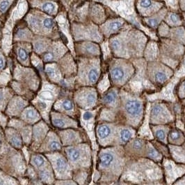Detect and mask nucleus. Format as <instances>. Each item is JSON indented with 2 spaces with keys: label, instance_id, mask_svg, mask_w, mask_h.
<instances>
[{
  "label": "nucleus",
  "instance_id": "f257e3e1",
  "mask_svg": "<svg viewBox=\"0 0 185 185\" xmlns=\"http://www.w3.org/2000/svg\"><path fill=\"white\" fill-rule=\"evenodd\" d=\"M117 184H166L161 165L148 158H128Z\"/></svg>",
  "mask_w": 185,
  "mask_h": 185
},
{
  "label": "nucleus",
  "instance_id": "f03ea898",
  "mask_svg": "<svg viewBox=\"0 0 185 185\" xmlns=\"http://www.w3.org/2000/svg\"><path fill=\"white\" fill-rule=\"evenodd\" d=\"M127 159L123 146L102 147L98 154L97 169L102 183L117 184L125 170Z\"/></svg>",
  "mask_w": 185,
  "mask_h": 185
},
{
  "label": "nucleus",
  "instance_id": "7ed1b4c3",
  "mask_svg": "<svg viewBox=\"0 0 185 185\" xmlns=\"http://www.w3.org/2000/svg\"><path fill=\"white\" fill-rule=\"evenodd\" d=\"M120 99L116 122L130 125L138 131L145 117V98L124 87L120 88Z\"/></svg>",
  "mask_w": 185,
  "mask_h": 185
},
{
  "label": "nucleus",
  "instance_id": "20e7f679",
  "mask_svg": "<svg viewBox=\"0 0 185 185\" xmlns=\"http://www.w3.org/2000/svg\"><path fill=\"white\" fill-rule=\"evenodd\" d=\"M172 103L157 99L151 101L149 111V124H176L178 116L180 117L182 105L180 101Z\"/></svg>",
  "mask_w": 185,
  "mask_h": 185
},
{
  "label": "nucleus",
  "instance_id": "39448f33",
  "mask_svg": "<svg viewBox=\"0 0 185 185\" xmlns=\"http://www.w3.org/2000/svg\"><path fill=\"white\" fill-rule=\"evenodd\" d=\"M137 73L133 61L112 56L107 63L108 78L110 85L123 88L132 80Z\"/></svg>",
  "mask_w": 185,
  "mask_h": 185
},
{
  "label": "nucleus",
  "instance_id": "423d86ee",
  "mask_svg": "<svg viewBox=\"0 0 185 185\" xmlns=\"http://www.w3.org/2000/svg\"><path fill=\"white\" fill-rule=\"evenodd\" d=\"M117 35L116 37H112L109 40V49L113 56L131 60L143 58L147 40L135 42V40L132 41V37Z\"/></svg>",
  "mask_w": 185,
  "mask_h": 185
},
{
  "label": "nucleus",
  "instance_id": "0eeeda50",
  "mask_svg": "<svg viewBox=\"0 0 185 185\" xmlns=\"http://www.w3.org/2000/svg\"><path fill=\"white\" fill-rule=\"evenodd\" d=\"M159 49V60L175 71L178 70L185 54V46L169 38H163Z\"/></svg>",
  "mask_w": 185,
  "mask_h": 185
},
{
  "label": "nucleus",
  "instance_id": "6e6552de",
  "mask_svg": "<svg viewBox=\"0 0 185 185\" xmlns=\"http://www.w3.org/2000/svg\"><path fill=\"white\" fill-rule=\"evenodd\" d=\"M145 63L146 78L157 90L165 87L175 75L176 71L159 60Z\"/></svg>",
  "mask_w": 185,
  "mask_h": 185
},
{
  "label": "nucleus",
  "instance_id": "1a4fd4ad",
  "mask_svg": "<svg viewBox=\"0 0 185 185\" xmlns=\"http://www.w3.org/2000/svg\"><path fill=\"white\" fill-rule=\"evenodd\" d=\"M101 63L100 57L87 58L82 61L80 78L84 86H92L98 83L102 74Z\"/></svg>",
  "mask_w": 185,
  "mask_h": 185
},
{
  "label": "nucleus",
  "instance_id": "9d476101",
  "mask_svg": "<svg viewBox=\"0 0 185 185\" xmlns=\"http://www.w3.org/2000/svg\"><path fill=\"white\" fill-rule=\"evenodd\" d=\"M118 122H102L96 127V135L97 142L101 147L118 145Z\"/></svg>",
  "mask_w": 185,
  "mask_h": 185
},
{
  "label": "nucleus",
  "instance_id": "9b49d317",
  "mask_svg": "<svg viewBox=\"0 0 185 185\" xmlns=\"http://www.w3.org/2000/svg\"><path fill=\"white\" fill-rule=\"evenodd\" d=\"M161 167L166 184H173L179 177L185 174V164L178 163L169 158H164Z\"/></svg>",
  "mask_w": 185,
  "mask_h": 185
},
{
  "label": "nucleus",
  "instance_id": "f8f14e48",
  "mask_svg": "<svg viewBox=\"0 0 185 185\" xmlns=\"http://www.w3.org/2000/svg\"><path fill=\"white\" fill-rule=\"evenodd\" d=\"M120 88L111 85L101 96V103L104 108L117 112L120 107Z\"/></svg>",
  "mask_w": 185,
  "mask_h": 185
},
{
  "label": "nucleus",
  "instance_id": "ddd939ff",
  "mask_svg": "<svg viewBox=\"0 0 185 185\" xmlns=\"http://www.w3.org/2000/svg\"><path fill=\"white\" fill-rule=\"evenodd\" d=\"M148 140L144 138L135 137L123 146L126 155L128 158L144 157Z\"/></svg>",
  "mask_w": 185,
  "mask_h": 185
},
{
  "label": "nucleus",
  "instance_id": "4468645a",
  "mask_svg": "<svg viewBox=\"0 0 185 185\" xmlns=\"http://www.w3.org/2000/svg\"><path fill=\"white\" fill-rule=\"evenodd\" d=\"M78 103L84 109L94 107L98 101V93L96 88L92 86H86L81 89L78 96Z\"/></svg>",
  "mask_w": 185,
  "mask_h": 185
},
{
  "label": "nucleus",
  "instance_id": "2eb2a0df",
  "mask_svg": "<svg viewBox=\"0 0 185 185\" xmlns=\"http://www.w3.org/2000/svg\"><path fill=\"white\" fill-rule=\"evenodd\" d=\"M138 131L130 125L118 123L117 143L118 145L124 146L132 138L137 137Z\"/></svg>",
  "mask_w": 185,
  "mask_h": 185
},
{
  "label": "nucleus",
  "instance_id": "dca6fc26",
  "mask_svg": "<svg viewBox=\"0 0 185 185\" xmlns=\"http://www.w3.org/2000/svg\"><path fill=\"white\" fill-rule=\"evenodd\" d=\"M87 146H86L84 149L77 148H69L67 149V154L70 160L73 162H77L83 160L87 164H90L91 153H90V149Z\"/></svg>",
  "mask_w": 185,
  "mask_h": 185
},
{
  "label": "nucleus",
  "instance_id": "f3484780",
  "mask_svg": "<svg viewBox=\"0 0 185 185\" xmlns=\"http://www.w3.org/2000/svg\"><path fill=\"white\" fill-rule=\"evenodd\" d=\"M175 124H163V125H153L149 124L150 130L152 132L153 139L168 144V134L171 128Z\"/></svg>",
  "mask_w": 185,
  "mask_h": 185
},
{
  "label": "nucleus",
  "instance_id": "a211bd4d",
  "mask_svg": "<svg viewBox=\"0 0 185 185\" xmlns=\"http://www.w3.org/2000/svg\"><path fill=\"white\" fill-rule=\"evenodd\" d=\"M168 144L182 146L185 143V132L180 128L173 125L168 134Z\"/></svg>",
  "mask_w": 185,
  "mask_h": 185
},
{
  "label": "nucleus",
  "instance_id": "6ab92c4d",
  "mask_svg": "<svg viewBox=\"0 0 185 185\" xmlns=\"http://www.w3.org/2000/svg\"><path fill=\"white\" fill-rule=\"evenodd\" d=\"M159 44L155 42H148L143 51V58L145 63L159 60Z\"/></svg>",
  "mask_w": 185,
  "mask_h": 185
},
{
  "label": "nucleus",
  "instance_id": "aec40b11",
  "mask_svg": "<svg viewBox=\"0 0 185 185\" xmlns=\"http://www.w3.org/2000/svg\"><path fill=\"white\" fill-rule=\"evenodd\" d=\"M81 53L86 58L100 57L101 50L100 46L93 42H86L81 46Z\"/></svg>",
  "mask_w": 185,
  "mask_h": 185
},
{
  "label": "nucleus",
  "instance_id": "412c9836",
  "mask_svg": "<svg viewBox=\"0 0 185 185\" xmlns=\"http://www.w3.org/2000/svg\"><path fill=\"white\" fill-rule=\"evenodd\" d=\"M143 158H148L149 160L155 161L156 163L161 164V165L164 159L163 155L154 147V146L151 143L150 140H148L145 153Z\"/></svg>",
  "mask_w": 185,
  "mask_h": 185
},
{
  "label": "nucleus",
  "instance_id": "4be33fe9",
  "mask_svg": "<svg viewBox=\"0 0 185 185\" xmlns=\"http://www.w3.org/2000/svg\"><path fill=\"white\" fill-rule=\"evenodd\" d=\"M171 158L178 163L185 164V150L182 146L168 144Z\"/></svg>",
  "mask_w": 185,
  "mask_h": 185
},
{
  "label": "nucleus",
  "instance_id": "5701e85b",
  "mask_svg": "<svg viewBox=\"0 0 185 185\" xmlns=\"http://www.w3.org/2000/svg\"><path fill=\"white\" fill-rule=\"evenodd\" d=\"M169 35L171 36V40L185 46V29L183 27L174 28L170 31Z\"/></svg>",
  "mask_w": 185,
  "mask_h": 185
},
{
  "label": "nucleus",
  "instance_id": "b1692460",
  "mask_svg": "<svg viewBox=\"0 0 185 185\" xmlns=\"http://www.w3.org/2000/svg\"><path fill=\"white\" fill-rule=\"evenodd\" d=\"M150 141L151 143H153L154 147L163 155L164 158H171L170 150H169L168 144H166V143L159 142V141L155 140V139L150 140Z\"/></svg>",
  "mask_w": 185,
  "mask_h": 185
},
{
  "label": "nucleus",
  "instance_id": "393cba45",
  "mask_svg": "<svg viewBox=\"0 0 185 185\" xmlns=\"http://www.w3.org/2000/svg\"><path fill=\"white\" fill-rule=\"evenodd\" d=\"M173 92L178 101H181L185 99V77L182 78L178 81L175 87Z\"/></svg>",
  "mask_w": 185,
  "mask_h": 185
},
{
  "label": "nucleus",
  "instance_id": "a878e982",
  "mask_svg": "<svg viewBox=\"0 0 185 185\" xmlns=\"http://www.w3.org/2000/svg\"><path fill=\"white\" fill-rule=\"evenodd\" d=\"M124 22L122 20H115L114 21L110 22L109 24L107 25V27L106 29V33L108 35H111L112 34H115V33H118V32L123 27Z\"/></svg>",
  "mask_w": 185,
  "mask_h": 185
},
{
  "label": "nucleus",
  "instance_id": "bb28decb",
  "mask_svg": "<svg viewBox=\"0 0 185 185\" xmlns=\"http://www.w3.org/2000/svg\"><path fill=\"white\" fill-rule=\"evenodd\" d=\"M56 165L59 170L61 171H65L67 168L66 161L62 158H59V159H57V160L56 161Z\"/></svg>",
  "mask_w": 185,
  "mask_h": 185
},
{
  "label": "nucleus",
  "instance_id": "cd10ccee",
  "mask_svg": "<svg viewBox=\"0 0 185 185\" xmlns=\"http://www.w3.org/2000/svg\"><path fill=\"white\" fill-rule=\"evenodd\" d=\"M169 22H170L172 25L177 27V26L179 25V24L181 23V19L179 18V15L173 13L170 15V17H169Z\"/></svg>",
  "mask_w": 185,
  "mask_h": 185
},
{
  "label": "nucleus",
  "instance_id": "c85d7f7f",
  "mask_svg": "<svg viewBox=\"0 0 185 185\" xmlns=\"http://www.w3.org/2000/svg\"><path fill=\"white\" fill-rule=\"evenodd\" d=\"M55 6L53 3H51V2H47L43 4V11L46 13H51L54 10H55Z\"/></svg>",
  "mask_w": 185,
  "mask_h": 185
},
{
  "label": "nucleus",
  "instance_id": "c756f323",
  "mask_svg": "<svg viewBox=\"0 0 185 185\" xmlns=\"http://www.w3.org/2000/svg\"><path fill=\"white\" fill-rule=\"evenodd\" d=\"M63 107H64V109L65 110L70 111V110H72L73 109L74 105L73 102L70 101V100H66V101H63Z\"/></svg>",
  "mask_w": 185,
  "mask_h": 185
},
{
  "label": "nucleus",
  "instance_id": "7c9ffc66",
  "mask_svg": "<svg viewBox=\"0 0 185 185\" xmlns=\"http://www.w3.org/2000/svg\"><path fill=\"white\" fill-rule=\"evenodd\" d=\"M33 162L38 167H39L40 166H42L43 164H44V160L42 157L40 156H37L35 157L34 159H33Z\"/></svg>",
  "mask_w": 185,
  "mask_h": 185
},
{
  "label": "nucleus",
  "instance_id": "2f4dec72",
  "mask_svg": "<svg viewBox=\"0 0 185 185\" xmlns=\"http://www.w3.org/2000/svg\"><path fill=\"white\" fill-rule=\"evenodd\" d=\"M11 142L12 144H13L15 146H17V147H20V145H21V141L16 135L11 138Z\"/></svg>",
  "mask_w": 185,
  "mask_h": 185
},
{
  "label": "nucleus",
  "instance_id": "473e14b6",
  "mask_svg": "<svg viewBox=\"0 0 185 185\" xmlns=\"http://www.w3.org/2000/svg\"><path fill=\"white\" fill-rule=\"evenodd\" d=\"M43 25L47 29H51L54 25V22L52 19L47 18L43 21Z\"/></svg>",
  "mask_w": 185,
  "mask_h": 185
},
{
  "label": "nucleus",
  "instance_id": "72a5a7b5",
  "mask_svg": "<svg viewBox=\"0 0 185 185\" xmlns=\"http://www.w3.org/2000/svg\"><path fill=\"white\" fill-rule=\"evenodd\" d=\"M50 148L51 149V150H53V151L59 150V149L61 148V145L58 142H56V141H54V142H52L50 143Z\"/></svg>",
  "mask_w": 185,
  "mask_h": 185
},
{
  "label": "nucleus",
  "instance_id": "f704fd0d",
  "mask_svg": "<svg viewBox=\"0 0 185 185\" xmlns=\"http://www.w3.org/2000/svg\"><path fill=\"white\" fill-rule=\"evenodd\" d=\"M173 184L174 185H185V174H184L183 176H182L181 177H179V178H178L176 180V181H175Z\"/></svg>",
  "mask_w": 185,
  "mask_h": 185
},
{
  "label": "nucleus",
  "instance_id": "c9c22d12",
  "mask_svg": "<svg viewBox=\"0 0 185 185\" xmlns=\"http://www.w3.org/2000/svg\"><path fill=\"white\" fill-rule=\"evenodd\" d=\"M18 56L19 58L22 60H25L27 58V54L26 51L23 49H20L18 51Z\"/></svg>",
  "mask_w": 185,
  "mask_h": 185
},
{
  "label": "nucleus",
  "instance_id": "e433bc0d",
  "mask_svg": "<svg viewBox=\"0 0 185 185\" xmlns=\"http://www.w3.org/2000/svg\"><path fill=\"white\" fill-rule=\"evenodd\" d=\"M151 4H152V2L151 0H141L140 2V5L141 7L145 8V9H147V8H149Z\"/></svg>",
  "mask_w": 185,
  "mask_h": 185
},
{
  "label": "nucleus",
  "instance_id": "4c0bfd02",
  "mask_svg": "<svg viewBox=\"0 0 185 185\" xmlns=\"http://www.w3.org/2000/svg\"><path fill=\"white\" fill-rule=\"evenodd\" d=\"M9 4L10 2L9 0H4V1H3L0 4V9L3 12H4L7 9V8L9 7Z\"/></svg>",
  "mask_w": 185,
  "mask_h": 185
},
{
  "label": "nucleus",
  "instance_id": "58836bf2",
  "mask_svg": "<svg viewBox=\"0 0 185 185\" xmlns=\"http://www.w3.org/2000/svg\"><path fill=\"white\" fill-rule=\"evenodd\" d=\"M53 123L57 127H63L65 125V122L61 119H55L53 120Z\"/></svg>",
  "mask_w": 185,
  "mask_h": 185
},
{
  "label": "nucleus",
  "instance_id": "ea45409f",
  "mask_svg": "<svg viewBox=\"0 0 185 185\" xmlns=\"http://www.w3.org/2000/svg\"><path fill=\"white\" fill-rule=\"evenodd\" d=\"M26 117L28 118V119H33V118H35L36 117V113L35 112L34 110H27V112L26 113Z\"/></svg>",
  "mask_w": 185,
  "mask_h": 185
},
{
  "label": "nucleus",
  "instance_id": "a19ab883",
  "mask_svg": "<svg viewBox=\"0 0 185 185\" xmlns=\"http://www.w3.org/2000/svg\"><path fill=\"white\" fill-rule=\"evenodd\" d=\"M92 117H93V114H92V112H89V111L85 112L83 114V119L85 121L90 120L91 119H92Z\"/></svg>",
  "mask_w": 185,
  "mask_h": 185
},
{
  "label": "nucleus",
  "instance_id": "79ce46f5",
  "mask_svg": "<svg viewBox=\"0 0 185 185\" xmlns=\"http://www.w3.org/2000/svg\"><path fill=\"white\" fill-rule=\"evenodd\" d=\"M179 119H180L181 122L183 123H185V106H183V105H182V107L181 114H180V117H179Z\"/></svg>",
  "mask_w": 185,
  "mask_h": 185
},
{
  "label": "nucleus",
  "instance_id": "37998d69",
  "mask_svg": "<svg viewBox=\"0 0 185 185\" xmlns=\"http://www.w3.org/2000/svg\"><path fill=\"white\" fill-rule=\"evenodd\" d=\"M53 58V54L52 53H45L43 56V59H44L45 61H50V60H52Z\"/></svg>",
  "mask_w": 185,
  "mask_h": 185
},
{
  "label": "nucleus",
  "instance_id": "c03bdc74",
  "mask_svg": "<svg viewBox=\"0 0 185 185\" xmlns=\"http://www.w3.org/2000/svg\"><path fill=\"white\" fill-rule=\"evenodd\" d=\"M40 178L43 180H47L49 178V173L45 171H43L40 173Z\"/></svg>",
  "mask_w": 185,
  "mask_h": 185
},
{
  "label": "nucleus",
  "instance_id": "a18cd8bd",
  "mask_svg": "<svg viewBox=\"0 0 185 185\" xmlns=\"http://www.w3.org/2000/svg\"><path fill=\"white\" fill-rule=\"evenodd\" d=\"M43 96L45 99H50V98H52V94L50 93V92H44V93L43 94Z\"/></svg>",
  "mask_w": 185,
  "mask_h": 185
},
{
  "label": "nucleus",
  "instance_id": "49530a36",
  "mask_svg": "<svg viewBox=\"0 0 185 185\" xmlns=\"http://www.w3.org/2000/svg\"><path fill=\"white\" fill-rule=\"evenodd\" d=\"M46 71H47V73L50 74V75H54L55 74V70L52 67H48Z\"/></svg>",
  "mask_w": 185,
  "mask_h": 185
},
{
  "label": "nucleus",
  "instance_id": "de8ad7c7",
  "mask_svg": "<svg viewBox=\"0 0 185 185\" xmlns=\"http://www.w3.org/2000/svg\"><path fill=\"white\" fill-rule=\"evenodd\" d=\"M4 63H5V62H4V60L3 57L0 56V69H2V68L4 67Z\"/></svg>",
  "mask_w": 185,
  "mask_h": 185
},
{
  "label": "nucleus",
  "instance_id": "09e8293b",
  "mask_svg": "<svg viewBox=\"0 0 185 185\" xmlns=\"http://www.w3.org/2000/svg\"><path fill=\"white\" fill-rule=\"evenodd\" d=\"M180 103H181V104L183 105V106H185V99H184V100H182V101H180Z\"/></svg>",
  "mask_w": 185,
  "mask_h": 185
},
{
  "label": "nucleus",
  "instance_id": "8fccbe9b",
  "mask_svg": "<svg viewBox=\"0 0 185 185\" xmlns=\"http://www.w3.org/2000/svg\"><path fill=\"white\" fill-rule=\"evenodd\" d=\"M4 184V182H3V181H2V180L0 179V184Z\"/></svg>",
  "mask_w": 185,
  "mask_h": 185
},
{
  "label": "nucleus",
  "instance_id": "3c124183",
  "mask_svg": "<svg viewBox=\"0 0 185 185\" xmlns=\"http://www.w3.org/2000/svg\"><path fill=\"white\" fill-rule=\"evenodd\" d=\"M182 146H183V147H184V150H185V143H184V144H183V145H182Z\"/></svg>",
  "mask_w": 185,
  "mask_h": 185
},
{
  "label": "nucleus",
  "instance_id": "603ef678",
  "mask_svg": "<svg viewBox=\"0 0 185 185\" xmlns=\"http://www.w3.org/2000/svg\"><path fill=\"white\" fill-rule=\"evenodd\" d=\"M183 124L184 125V129H185V123H183Z\"/></svg>",
  "mask_w": 185,
  "mask_h": 185
}]
</instances>
